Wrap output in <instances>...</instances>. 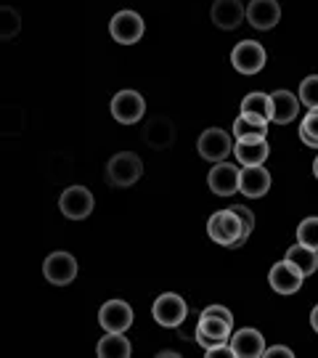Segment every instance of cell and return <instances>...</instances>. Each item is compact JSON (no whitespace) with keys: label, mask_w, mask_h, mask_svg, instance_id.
<instances>
[{"label":"cell","mask_w":318,"mask_h":358,"mask_svg":"<svg viewBox=\"0 0 318 358\" xmlns=\"http://www.w3.org/2000/svg\"><path fill=\"white\" fill-rule=\"evenodd\" d=\"M300 99L289 93V90H273L270 93V122L276 125H287L297 117V109H300Z\"/></svg>","instance_id":"ac0fdd59"},{"label":"cell","mask_w":318,"mask_h":358,"mask_svg":"<svg viewBox=\"0 0 318 358\" xmlns=\"http://www.w3.org/2000/svg\"><path fill=\"white\" fill-rule=\"evenodd\" d=\"M287 260L292 263L294 268L303 271V276H310V273L318 271V250H313V247H308V244H303V242L292 244V247L287 250Z\"/></svg>","instance_id":"7402d4cb"},{"label":"cell","mask_w":318,"mask_h":358,"mask_svg":"<svg viewBox=\"0 0 318 358\" xmlns=\"http://www.w3.org/2000/svg\"><path fill=\"white\" fill-rule=\"evenodd\" d=\"M239 178H242L239 167L229 165V162H217L210 170L207 183H210V192H215L217 196H231V194L239 192Z\"/></svg>","instance_id":"4fadbf2b"},{"label":"cell","mask_w":318,"mask_h":358,"mask_svg":"<svg viewBox=\"0 0 318 358\" xmlns=\"http://www.w3.org/2000/svg\"><path fill=\"white\" fill-rule=\"evenodd\" d=\"M313 176H316V178H318V157H316V159H313Z\"/></svg>","instance_id":"1f68e13d"},{"label":"cell","mask_w":318,"mask_h":358,"mask_svg":"<svg viewBox=\"0 0 318 358\" xmlns=\"http://www.w3.org/2000/svg\"><path fill=\"white\" fill-rule=\"evenodd\" d=\"M297 242L308 244L318 250V217H305L300 226H297Z\"/></svg>","instance_id":"484cf974"},{"label":"cell","mask_w":318,"mask_h":358,"mask_svg":"<svg viewBox=\"0 0 318 358\" xmlns=\"http://www.w3.org/2000/svg\"><path fill=\"white\" fill-rule=\"evenodd\" d=\"M231 64L242 75H254L266 66V48L254 40H242L233 51H231Z\"/></svg>","instance_id":"5b68a950"},{"label":"cell","mask_w":318,"mask_h":358,"mask_svg":"<svg viewBox=\"0 0 318 358\" xmlns=\"http://www.w3.org/2000/svg\"><path fill=\"white\" fill-rule=\"evenodd\" d=\"M96 350L101 358H130V353H133V348L122 332H106Z\"/></svg>","instance_id":"603a6c76"},{"label":"cell","mask_w":318,"mask_h":358,"mask_svg":"<svg viewBox=\"0 0 318 358\" xmlns=\"http://www.w3.org/2000/svg\"><path fill=\"white\" fill-rule=\"evenodd\" d=\"M196 149L202 154L207 162H223L231 152H233V141L223 128H207L199 136Z\"/></svg>","instance_id":"ba28073f"},{"label":"cell","mask_w":318,"mask_h":358,"mask_svg":"<svg viewBox=\"0 0 318 358\" xmlns=\"http://www.w3.org/2000/svg\"><path fill=\"white\" fill-rule=\"evenodd\" d=\"M99 324L103 327V332H125L133 324V308L125 300H109L99 310Z\"/></svg>","instance_id":"8fae6325"},{"label":"cell","mask_w":318,"mask_h":358,"mask_svg":"<svg viewBox=\"0 0 318 358\" xmlns=\"http://www.w3.org/2000/svg\"><path fill=\"white\" fill-rule=\"evenodd\" d=\"M231 327H233V316H231L229 308L223 306H210L202 310V316L196 321V343L207 350V348H215L220 343H229L231 340Z\"/></svg>","instance_id":"6da1fadb"},{"label":"cell","mask_w":318,"mask_h":358,"mask_svg":"<svg viewBox=\"0 0 318 358\" xmlns=\"http://www.w3.org/2000/svg\"><path fill=\"white\" fill-rule=\"evenodd\" d=\"M93 205H96L93 194L85 186H69V189H64L62 199H59V210L69 220H85L93 213Z\"/></svg>","instance_id":"52a82bcc"},{"label":"cell","mask_w":318,"mask_h":358,"mask_svg":"<svg viewBox=\"0 0 318 358\" xmlns=\"http://www.w3.org/2000/svg\"><path fill=\"white\" fill-rule=\"evenodd\" d=\"M43 273H45V279L51 284H72L77 276V260L75 255H69V252H51V255L45 257V263H43Z\"/></svg>","instance_id":"30bf717a"},{"label":"cell","mask_w":318,"mask_h":358,"mask_svg":"<svg viewBox=\"0 0 318 358\" xmlns=\"http://www.w3.org/2000/svg\"><path fill=\"white\" fill-rule=\"evenodd\" d=\"M268 282H270V287H273L279 294H294L300 287H303L305 276H303V271L294 268L292 263L284 257L281 263H276V266L270 268V273H268Z\"/></svg>","instance_id":"7c38bea8"},{"label":"cell","mask_w":318,"mask_h":358,"mask_svg":"<svg viewBox=\"0 0 318 358\" xmlns=\"http://www.w3.org/2000/svg\"><path fill=\"white\" fill-rule=\"evenodd\" d=\"M152 316L157 319L159 327H173V329H178L180 324L189 319V306H186V300H183L180 294L165 292L154 300Z\"/></svg>","instance_id":"277c9868"},{"label":"cell","mask_w":318,"mask_h":358,"mask_svg":"<svg viewBox=\"0 0 318 358\" xmlns=\"http://www.w3.org/2000/svg\"><path fill=\"white\" fill-rule=\"evenodd\" d=\"M236 215H239V220H242V229H244V242L250 239V234L254 231V213L250 210V207H244V205H233L231 207Z\"/></svg>","instance_id":"83f0119b"},{"label":"cell","mask_w":318,"mask_h":358,"mask_svg":"<svg viewBox=\"0 0 318 358\" xmlns=\"http://www.w3.org/2000/svg\"><path fill=\"white\" fill-rule=\"evenodd\" d=\"M268 136V120L257 115H239L233 120V138L236 141H254Z\"/></svg>","instance_id":"44dd1931"},{"label":"cell","mask_w":318,"mask_h":358,"mask_svg":"<svg viewBox=\"0 0 318 358\" xmlns=\"http://www.w3.org/2000/svg\"><path fill=\"white\" fill-rule=\"evenodd\" d=\"M300 101L305 103L308 109H318V75H310L303 80V85H300Z\"/></svg>","instance_id":"4316f807"},{"label":"cell","mask_w":318,"mask_h":358,"mask_svg":"<svg viewBox=\"0 0 318 358\" xmlns=\"http://www.w3.org/2000/svg\"><path fill=\"white\" fill-rule=\"evenodd\" d=\"M266 356H268V358H276V356L292 358L294 353L289 350V348H284V345H273V348H266Z\"/></svg>","instance_id":"f546056e"},{"label":"cell","mask_w":318,"mask_h":358,"mask_svg":"<svg viewBox=\"0 0 318 358\" xmlns=\"http://www.w3.org/2000/svg\"><path fill=\"white\" fill-rule=\"evenodd\" d=\"M244 16L247 8L242 6V0H215L210 8V19L220 29H236L244 22Z\"/></svg>","instance_id":"5bb4252c"},{"label":"cell","mask_w":318,"mask_h":358,"mask_svg":"<svg viewBox=\"0 0 318 358\" xmlns=\"http://www.w3.org/2000/svg\"><path fill=\"white\" fill-rule=\"evenodd\" d=\"M143 141L154 146V149H167L170 143L175 141V128L167 117H152L149 125L143 130Z\"/></svg>","instance_id":"ffe728a7"},{"label":"cell","mask_w":318,"mask_h":358,"mask_svg":"<svg viewBox=\"0 0 318 358\" xmlns=\"http://www.w3.org/2000/svg\"><path fill=\"white\" fill-rule=\"evenodd\" d=\"M281 19V8L276 0H250L247 6V22L254 29H273Z\"/></svg>","instance_id":"2e32d148"},{"label":"cell","mask_w":318,"mask_h":358,"mask_svg":"<svg viewBox=\"0 0 318 358\" xmlns=\"http://www.w3.org/2000/svg\"><path fill=\"white\" fill-rule=\"evenodd\" d=\"M242 112L244 115H257L270 122V96H268V93H260V90H257V93H250V96H244Z\"/></svg>","instance_id":"cb8c5ba5"},{"label":"cell","mask_w":318,"mask_h":358,"mask_svg":"<svg viewBox=\"0 0 318 358\" xmlns=\"http://www.w3.org/2000/svg\"><path fill=\"white\" fill-rule=\"evenodd\" d=\"M310 327H313V329L318 332V306L310 310Z\"/></svg>","instance_id":"4dcf8cb0"},{"label":"cell","mask_w":318,"mask_h":358,"mask_svg":"<svg viewBox=\"0 0 318 358\" xmlns=\"http://www.w3.org/2000/svg\"><path fill=\"white\" fill-rule=\"evenodd\" d=\"M112 115L122 125H136L146 115V101L138 90H120L112 99Z\"/></svg>","instance_id":"8992f818"},{"label":"cell","mask_w":318,"mask_h":358,"mask_svg":"<svg viewBox=\"0 0 318 358\" xmlns=\"http://www.w3.org/2000/svg\"><path fill=\"white\" fill-rule=\"evenodd\" d=\"M109 32L117 43L122 45H133L143 38V19L136 11H120L115 13V19L109 22Z\"/></svg>","instance_id":"9c48e42d"},{"label":"cell","mask_w":318,"mask_h":358,"mask_svg":"<svg viewBox=\"0 0 318 358\" xmlns=\"http://www.w3.org/2000/svg\"><path fill=\"white\" fill-rule=\"evenodd\" d=\"M204 353H207V358H233L236 356L233 348H231V343H220V345H215V348H207Z\"/></svg>","instance_id":"f1b7e54d"},{"label":"cell","mask_w":318,"mask_h":358,"mask_svg":"<svg viewBox=\"0 0 318 358\" xmlns=\"http://www.w3.org/2000/svg\"><path fill=\"white\" fill-rule=\"evenodd\" d=\"M268 141L266 138H254V141H236L233 143V157L239 159L242 167H252V165H263L268 159Z\"/></svg>","instance_id":"d6986e66"},{"label":"cell","mask_w":318,"mask_h":358,"mask_svg":"<svg viewBox=\"0 0 318 358\" xmlns=\"http://www.w3.org/2000/svg\"><path fill=\"white\" fill-rule=\"evenodd\" d=\"M300 141L305 143V146L318 149V109H310L308 117L303 120V125H300Z\"/></svg>","instance_id":"d4e9b609"},{"label":"cell","mask_w":318,"mask_h":358,"mask_svg":"<svg viewBox=\"0 0 318 358\" xmlns=\"http://www.w3.org/2000/svg\"><path fill=\"white\" fill-rule=\"evenodd\" d=\"M143 173V162L138 154L133 152H120L106 162V180L117 186V189H127L140 178Z\"/></svg>","instance_id":"3957f363"},{"label":"cell","mask_w":318,"mask_h":358,"mask_svg":"<svg viewBox=\"0 0 318 358\" xmlns=\"http://www.w3.org/2000/svg\"><path fill=\"white\" fill-rule=\"evenodd\" d=\"M229 343L239 358L266 356V340H263V334L257 332V329H252V327H244L239 332H233Z\"/></svg>","instance_id":"9a60e30c"},{"label":"cell","mask_w":318,"mask_h":358,"mask_svg":"<svg viewBox=\"0 0 318 358\" xmlns=\"http://www.w3.org/2000/svg\"><path fill=\"white\" fill-rule=\"evenodd\" d=\"M268 189H270V173H268L263 165H252L244 167L242 178H239V192L250 199H260L266 196Z\"/></svg>","instance_id":"e0dca14e"},{"label":"cell","mask_w":318,"mask_h":358,"mask_svg":"<svg viewBox=\"0 0 318 358\" xmlns=\"http://www.w3.org/2000/svg\"><path fill=\"white\" fill-rule=\"evenodd\" d=\"M207 234L210 239L223 247H242L244 244V229L242 220L233 210H217L207 220Z\"/></svg>","instance_id":"7a4b0ae2"}]
</instances>
